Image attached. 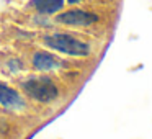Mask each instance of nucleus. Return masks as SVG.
<instances>
[{"label": "nucleus", "instance_id": "obj_1", "mask_svg": "<svg viewBox=\"0 0 152 139\" xmlns=\"http://www.w3.org/2000/svg\"><path fill=\"white\" fill-rule=\"evenodd\" d=\"M20 89L28 100L41 105H51L61 97V87L56 83V80L41 72L23 77L20 80Z\"/></svg>", "mask_w": 152, "mask_h": 139}, {"label": "nucleus", "instance_id": "obj_2", "mask_svg": "<svg viewBox=\"0 0 152 139\" xmlns=\"http://www.w3.org/2000/svg\"><path fill=\"white\" fill-rule=\"evenodd\" d=\"M43 44L70 57H90L93 54L92 44L70 31H51L43 34Z\"/></svg>", "mask_w": 152, "mask_h": 139}, {"label": "nucleus", "instance_id": "obj_3", "mask_svg": "<svg viewBox=\"0 0 152 139\" xmlns=\"http://www.w3.org/2000/svg\"><path fill=\"white\" fill-rule=\"evenodd\" d=\"M100 21L98 13L85 10V8H70V10H61L54 15L53 23L61 25L66 28H90Z\"/></svg>", "mask_w": 152, "mask_h": 139}, {"label": "nucleus", "instance_id": "obj_4", "mask_svg": "<svg viewBox=\"0 0 152 139\" xmlns=\"http://www.w3.org/2000/svg\"><path fill=\"white\" fill-rule=\"evenodd\" d=\"M30 66L36 72L48 74V72L59 70L64 66V61L54 53H49V51H44V49H36L30 54Z\"/></svg>", "mask_w": 152, "mask_h": 139}, {"label": "nucleus", "instance_id": "obj_5", "mask_svg": "<svg viewBox=\"0 0 152 139\" xmlns=\"http://www.w3.org/2000/svg\"><path fill=\"white\" fill-rule=\"evenodd\" d=\"M0 106L13 113H21L28 108L26 97H23L17 89L8 83L0 82Z\"/></svg>", "mask_w": 152, "mask_h": 139}, {"label": "nucleus", "instance_id": "obj_6", "mask_svg": "<svg viewBox=\"0 0 152 139\" xmlns=\"http://www.w3.org/2000/svg\"><path fill=\"white\" fill-rule=\"evenodd\" d=\"M64 0H30L28 8L36 12L39 17H54L64 10Z\"/></svg>", "mask_w": 152, "mask_h": 139}, {"label": "nucleus", "instance_id": "obj_7", "mask_svg": "<svg viewBox=\"0 0 152 139\" xmlns=\"http://www.w3.org/2000/svg\"><path fill=\"white\" fill-rule=\"evenodd\" d=\"M5 66H7L8 72L12 74V75H18V74H21L25 69H26V66H25V62L21 59H15V57H12V59H8L7 62H5Z\"/></svg>", "mask_w": 152, "mask_h": 139}, {"label": "nucleus", "instance_id": "obj_8", "mask_svg": "<svg viewBox=\"0 0 152 139\" xmlns=\"http://www.w3.org/2000/svg\"><path fill=\"white\" fill-rule=\"evenodd\" d=\"M82 2H85V0H67L69 5H79V4H82Z\"/></svg>", "mask_w": 152, "mask_h": 139}]
</instances>
